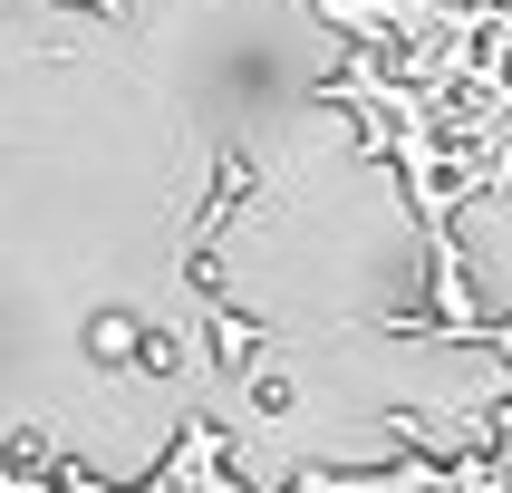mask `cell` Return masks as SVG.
Here are the masks:
<instances>
[{
  "label": "cell",
  "instance_id": "cell-1",
  "mask_svg": "<svg viewBox=\"0 0 512 493\" xmlns=\"http://www.w3.org/2000/svg\"><path fill=\"white\" fill-rule=\"evenodd\" d=\"M203 319H213V348H223V368H252V348H261V329L242 310H223L213 290H203Z\"/></svg>",
  "mask_w": 512,
  "mask_h": 493
}]
</instances>
